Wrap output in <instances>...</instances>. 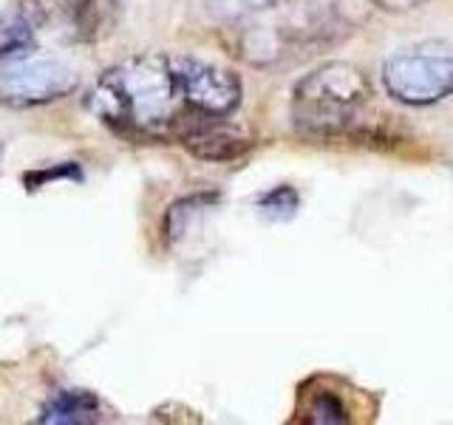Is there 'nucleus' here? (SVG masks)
Wrapping results in <instances>:
<instances>
[{"mask_svg":"<svg viewBox=\"0 0 453 425\" xmlns=\"http://www.w3.org/2000/svg\"><path fill=\"white\" fill-rule=\"evenodd\" d=\"M94 117L131 139H181L207 120L190 103L184 54L145 51L111 66L88 97Z\"/></svg>","mask_w":453,"mask_h":425,"instance_id":"nucleus-1","label":"nucleus"},{"mask_svg":"<svg viewBox=\"0 0 453 425\" xmlns=\"http://www.w3.org/2000/svg\"><path fill=\"white\" fill-rule=\"evenodd\" d=\"M368 97L372 82L351 63H326L306 74L295 89V125L311 136H334L354 122Z\"/></svg>","mask_w":453,"mask_h":425,"instance_id":"nucleus-2","label":"nucleus"},{"mask_svg":"<svg viewBox=\"0 0 453 425\" xmlns=\"http://www.w3.org/2000/svg\"><path fill=\"white\" fill-rule=\"evenodd\" d=\"M80 85L77 71L63 60L20 51L0 60V105L40 108L60 103Z\"/></svg>","mask_w":453,"mask_h":425,"instance_id":"nucleus-3","label":"nucleus"},{"mask_svg":"<svg viewBox=\"0 0 453 425\" xmlns=\"http://www.w3.org/2000/svg\"><path fill=\"white\" fill-rule=\"evenodd\" d=\"M382 85L405 105H434L453 94V54H396L382 66Z\"/></svg>","mask_w":453,"mask_h":425,"instance_id":"nucleus-4","label":"nucleus"},{"mask_svg":"<svg viewBox=\"0 0 453 425\" xmlns=\"http://www.w3.org/2000/svg\"><path fill=\"white\" fill-rule=\"evenodd\" d=\"M184 80L193 108L204 117H230L241 103V80L216 63L184 54Z\"/></svg>","mask_w":453,"mask_h":425,"instance_id":"nucleus-5","label":"nucleus"},{"mask_svg":"<svg viewBox=\"0 0 453 425\" xmlns=\"http://www.w3.org/2000/svg\"><path fill=\"white\" fill-rule=\"evenodd\" d=\"M179 142L193 156H198V159H210V162L238 159L241 153H247L252 148V139L226 122V117H207L202 122H196Z\"/></svg>","mask_w":453,"mask_h":425,"instance_id":"nucleus-6","label":"nucleus"},{"mask_svg":"<svg viewBox=\"0 0 453 425\" xmlns=\"http://www.w3.org/2000/svg\"><path fill=\"white\" fill-rule=\"evenodd\" d=\"M99 414H103V406H99L96 394L85 389H60L40 408L37 420L51 425H88L96 422Z\"/></svg>","mask_w":453,"mask_h":425,"instance_id":"nucleus-7","label":"nucleus"},{"mask_svg":"<svg viewBox=\"0 0 453 425\" xmlns=\"http://www.w3.org/2000/svg\"><path fill=\"white\" fill-rule=\"evenodd\" d=\"M65 18L77 40H99L111 32L113 18H117V4L113 0H65Z\"/></svg>","mask_w":453,"mask_h":425,"instance_id":"nucleus-8","label":"nucleus"},{"mask_svg":"<svg viewBox=\"0 0 453 425\" xmlns=\"http://www.w3.org/2000/svg\"><path fill=\"white\" fill-rule=\"evenodd\" d=\"M303 420L315 425H343V422H351V414H349V406L337 397V391L318 389V391H306Z\"/></svg>","mask_w":453,"mask_h":425,"instance_id":"nucleus-9","label":"nucleus"},{"mask_svg":"<svg viewBox=\"0 0 453 425\" xmlns=\"http://www.w3.org/2000/svg\"><path fill=\"white\" fill-rule=\"evenodd\" d=\"M297 205H301V198H297L295 188H289V184L273 188L258 198V207L266 212L269 219H289V216H295Z\"/></svg>","mask_w":453,"mask_h":425,"instance_id":"nucleus-10","label":"nucleus"},{"mask_svg":"<svg viewBox=\"0 0 453 425\" xmlns=\"http://www.w3.org/2000/svg\"><path fill=\"white\" fill-rule=\"evenodd\" d=\"M374 6L386 9V12H408V9H417L425 0H372Z\"/></svg>","mask_w":453,"mask_h":425,"instance_id":"nucleus-11","label":"nucleus"}]
</instances>
